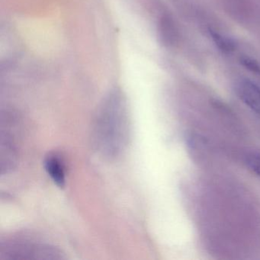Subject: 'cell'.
<instances>
[{"instance_id":"cell-1","label":"cell","mask_w":260,"mask_h":260,"mask_svg":"<svg viewBox=\"0 0 260 260\" xmlns=\"http://www.w3.org/2000/svg\"><path fill=\"white\" fill-rule=\"evenodd\" d=\"M125 103L119 93L109 95L97 115L95 145L103 154L116 156L123 150L128 137V118Z\"/></svg>"},{"instance_id":"cell-2","label":"cell","mask_w":260,"mask_h":260,"mask_svg":"<svg viewBox=\"0 0 260 260\" xmlns=\"http://www.w3.org/2000/svg\"><path fill=\"white\" fill-rule=\"evenodd\" d=\"M58 254L48 245L25 237L10 240L0 246V258L4 260L54 259L60 258Z\"/></svg>"},{"instance_id":"cell-3","label":"cell","mask_w":260,"mask_h":260,"mask_svg":"<svg viewBox=\"0 0 260 260\" xmlns=\"http://www.w3.org/2000/svg\"><path fill=\"white\" fill-rule=\"evenodd\" d=\"M240 100L252 111L260 115V87L249 80H243L237 85Z\"/></svg>"},{"instance_id":"cell-4","label":"cell","mask_w":260,"mask_h":260,"mask_svg":"<svg viewBox=\"0 0 260 260\" xmlns=\"http://www.w3.org/2000/svg\"><path fill=\"white\" fill-rule=\"evenodd\" d=\"M45 170H46L53 182L60 187L63 188L65 186L66 176H65V167L63 160L59 155L56 153H50L45 157Z\"/></svg>"},{"instance_id":"cell-5","label":"cell","mask_w":260,"mask_h":260,"mask_svg":"<svg viewBox=\"0 0 260 260\" xmlns=\"http://www.w3.org/2000/svg\"><path fill=\"white\" fill-rule=\"evenodd\" d=\"M160 36L165 43L173 42L175 37V29L173 24L168 18H162L160 22Z\"/></svg>"},{"instance_id":"cell-6","label":"cell","mask_w":260,"mask_h":260,"mask_svg":"<svg viewBox=\"0 0 260 260\" xmlns=\"http://www.w3.org/2000/svg\"><path fill=\"white\" fill-rule=\"evenodd\" d=\"M246 165L260 177V155L250 154L246 157Z\"/></svg>"},{"instance_id":"cell-7","label":"cell","mask_w":260,"mask_h":260,"mask_svg":"<svg viewBox=\"0 0 260 260\" xmlns=\"http://www.w3.org/2000/svg\"><path fill=\"white\" fill-rule=\"evenodd\" d=\"M213 39L215 41V43L218 45L219 48L220 49L223 50V51H229L232 48V45L231 44L228 43L226 39H223V37L219 36L218 34H216V33H214L212 34Z\"/></svg>"},{"instance_id":"cell-8","label":"cell","mask_w":260,"mask_h":260,"mask_svg":"<svg viewBox=\"0 0 260 260\" xmlns=\"http://www.w3.org/2000/svg\"><path fill=\"white\" fill-rule=\"evenodd\" d=\"M243 62H244L245 64H246V66L249 69L252 70V71H254L255 73H259L260 74V68H258L256 63H253L252 60H245Z\"/></svg>"}]
</instances>
